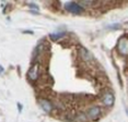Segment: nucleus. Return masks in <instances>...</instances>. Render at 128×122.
Returning a JSON list of instances; mask_svg holds the SVG:
<instances>
[{
	"label": "nucleus",
	"mask_w": 128,
	"mask_h": 122,
	"mask_svg": "<svg viewBox=\"0 0 128 122\" xmlns=\"http://www.w3.org/2000/svg\"><path fill=\"white\" fill-rule=\"evenodd\" d=\"M65 8L67 11H69V12L74 13V14H80L82 12L83 8H81L79 3H77V2H74V1H70V2H67L65 3Z\"/></svg>",
	"instance_id": "obj_1"
},
{
	"label": "nucleus",
	"mask_w": 128,
	"mask_h": 122,
	"mask_svg": "<svg viewBox=\"0 0 128 122\" xmlns=\"http://www.w3.org/2000/svg\"><path fill=\"white\" fill-rule=\"evenodd\" d=\"M101 116V108L98 106L91 107L88 111V117L91 120H96V119Z\"/></svg>",
	"instance_id": "obj_2"
},
{
	"label": "nucleus",
	"mask_w": 128,
	"mask_h": 122,
	"mask_svg": "<svg viewBox=\"0 0 128 122\" xmlns=\"http://www.w3.org/2000/svg\"><path fill=\"white\" fill-rule=\"evenodd\" d=\"M127 44H128V40H127V37L126 36H123L118 42V50L122 52L123 55H127Z\"/></svg>",
	"instance_id": "obj_3"
},
{
	"label": "nucleus",
	"mask_w": 128,
	"mask_h": 122,
	"mask_svg": "<svg viewBox=\"0 0 128 122\" xmlns=\"http://www.w3.org/2000/svg\"><path fill=\"white\" fill-rule=\"evenodd\" d=\"M28 76L32 81H35L36 78L38 77V63H35V64L30 69V71H28Z\"/></svg>",
	"instance_id": "obj_4"
},
{
	"label": "nucleus",
	"mask_w": 128,
	"mask_h": 122,
	"mask_svg": "<svg viewBox=\"0 0 128 122\" xmlns=\"http://www.w3.org/2000/svg\"><path fill=\"white\" fill-rule=\"evenodd\" d=\"M40 105L42 107V109L44 110L45 112H50L53 110V105L49 100H46V99H40Z\"/></svg>",
	"instance_id": "obj_5"
},
{
	"label": "nucleus",
	"mask_w": 128,
	"mask_h": 122,
	"mask_svg": "<svg viewBox=\"0 0 128 122\" xmlns=\"http://www.w3.org/2000/svg\"><path fill=\"white\" fill-rule=\"evenodd\" d=\"M103 103H104V105H106V106H112V105L114 104V96L110 94V93H107L103 97Z\"/></svg>",
	"instance_id": "obj_6"
},
{
	"label": "nucleus",
	"mask_w": 128,
	"mask_h": 122,
	"mask_svg": "<svg viewBox=\"0 0 128 122\" xmlns=\"http://www.w3.org/2000/svg\"><path fill=\"white\" fill-rule=\"evenodd\" d=\"M81 55H82V58L86 61H89V60H92L93 59V56L90 52L86 50V49H84V48H81Z\"/></svg>",
	"instance_id": "obj_7"
},
{
	"label": "nucleus",
	"mask_w": 128,
	"mask_h": 122,
	"mask_svg": "<svg viewBox=\"0 0 128 122\" xmlns=\"http://www.w3.org/2000/svg\"><path fill=\"white\" fill-rule=\"evenodd\" d=\"M65 35H66V32H58V33L50 34V35H49V37H50L52 40H58V39L62 38Z\"/></svg>",
	"instance_id": "obj_8"
},
{
	"label": "nucleus",
	"mask_w": 128,
	"mask_h": 122,
	"mask_svg": "<svg viewBox=\"0 0 128 122\" xmlns=\"http://www.w3.org/2000/svg\"><path fill=\"white\" fill-rule=\"evenodd\" d=\"M107 28H110V30H118V28H119V24L110 25V27H107Z\"/></svg>",
	"instance_id": "obj_9"
},
{
	"label": "nucleus",
	"mask_w": 128,
	"mask_h": 122,
	"mask_svg": "<svg viewBox=\"0 0 128 122\" xmlns=\"http://www.w3.org/2000/svg\"><path fill=\"white\" fill-rule=\"evenodd\" d=\"M4 72V68H2V65H0V74Z\"/></svg>",
	"instance_id": "obj_10"
}]
</instances>
